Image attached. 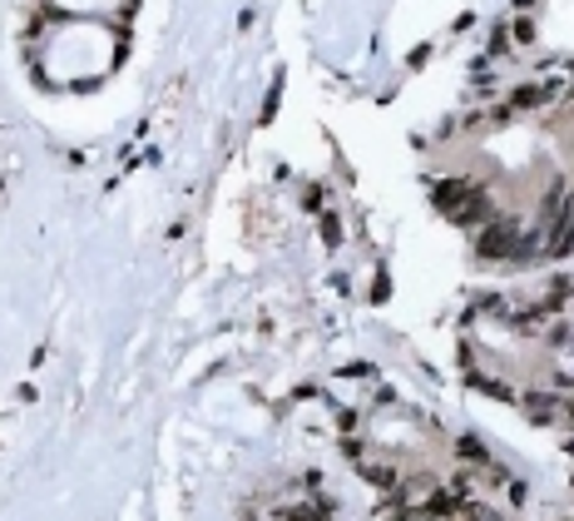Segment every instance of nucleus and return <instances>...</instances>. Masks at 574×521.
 I'll list each match as a JSON object with an SVG mask.
<instances>
[{
	"label": "nucleus",
	"mask_w": 574,
	"mask_h": 521,
	"mask_svg": "<svg viewBox=\"0 0 574 521\" xmlns=\"http://www.w3.org/2000/svg\"><path fill=\"white\" fill-rule=\"evenodd\" d=\"M525 249H530V244H525V234L511 218H495V224H486V234H480V259H521Z\"/></svg>",
	"instance_id": "f257e3e1"
}]
</instances>
